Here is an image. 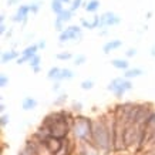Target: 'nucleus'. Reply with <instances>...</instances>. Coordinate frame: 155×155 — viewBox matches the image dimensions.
Here are the masks:
<instances>
[{"label": "nucleus", "instance_id": "nucleus-1", "mask_svg": "<svg viewBox=\"0 0 155 155\" xmlns=\"http://www.w3.org/2000/svg\"><path fill=\"white\" fill-rule=\"evenodd\" d=\"M110 113L100 114L94 118L93 125V135H91V144L90 145L95 148L101 155H111V144H110Z\"/></svg>", "mask_w": 155, "mask_h": 155}, {"label": "nucleus", "instance_id": "nucleus-2", "mask_svg": "<svg viewBox=\"0 0 155 155\" xmlns=\"http://www.w3.org/2000/svg\"><path fill=\"white\" fill-rule=\"evenodd\" d=\"M93 125L94 118L78 114L75 115L74 122L71 125V137L77 140L78 144H91V135H93Z\"/></svg>", "mask_w": 155, "mask_h": 155}, {"label": "nucleus", "instance_id": "nucleus-3", "mask_svg": "<svg viewBox=\"0 0 155 155\" xmlns=\"http://www.w3.org/2000/svg\"><path fill=\"white\" fill-rule=\"evenodd\" d=\"M134 88V84H132V80H128L125 77H115L108 83L107 90L111 91L117 98H122L125 93L131 91Z\"/></svg>", "mask_w": 155, "mask_h": 155}, {"label": "nucleus", "instance_id": "nucleus-4", "mask_svg": "<svg viewBox=\"0 0 155 155\" xmlns=\"http://www.w3.org/2000/svg\"><path fill=\"white\" fill-rule=\"evenodd\" d=\"M81 38H83V27H81V26H77V24L67 26L66 30L58 34V41H60V44L70 43V41L80 43Z\"/></svg>", "mask_w": 155, "mask_h": 155}, {"label": "nucleus", "instance_id": "nucleus-5", "mask_svg": "<svg viewBox=\"0 0 155 155\" xmlns=\"http://www.w3.org/2000/svg\"><path fill=\"white\" fill-rule=\"evenodd\" d=\"M155 111V104L150 101H144V103H138V111H137V121L135 124L138 125H145L151 115Z\"/></svg>", "mask_w": 155, "mask_h": 155}, {"label": "nucleus", "instance_id": "nucleus-6", "mask_svg": "<svg viewBox=\"0 0 155 155\" xmlns=\"http://www.w3.org/2000/svg\"><path fill=\"white\" fill-rule=\"evenodd\" d=\"M121 23V17L114 12H105V13L100 14V30H107L110 27L118 26Z\"/></svg>", "mask_w": 155, "mask_h": 155}, {"label": "nucleus", "instance_id": "nucleus-7", "mask_svg": "<svg viewBox=\"0 0 155 155\" xmlns=\"http://www.w3.org/2000/svg\"><path fill=\"white\" fill-rule=\"evenodd\" d=\"M38 51H40V48H38L37 43H33V44L27 46L26 48H23V50L20 51V57L17 58L16 64H17V66H21V64H26V63H28L31 57H34L36 54H38Z\"/></svg>", "mask_w": 155, "mask_h": 155}, {"label": "nucleus", "instance_id": "nucleus-8", "mask_svg": "<svg viewBox=\"0 0 155 155\" xmlns=\"http://www.w3.org/2000/svg\"><path fill=\"white\" fill-rule=\"evenodd\" d=\"M78 148H80V144L77 142L75 138H73L70 135L68 138H66L63 141V147H61V150L58 151L57 155H77Z\"/></svg>", "mask_w": 155, "mask_h": 155}, {"label": "nucleus", "instance_id": "nucleus-9", "mask_svg": "<svg viewBox=\"0 0 155 155\" xmlns=\"http://www.w3.org/2000/svg\"><path fill=\"white\" fill-rule=\"evenodd\" d=\"M30 13H31V12H30V6L28 5H20L19 7H17V10H16V13L13 14L12 20H13L14 23L24 24L28 20V14Z\"/></svg>", "mask_w": 155, "mask_h": 155}, {"label": "nucleus", "instance_id": "nucleus-10", "mask_svg": "<svg viewBox=\"0 0 155 155\" xmlns=\"http://www.w3.org/2000/svg\"><path fill=\"white\" fill-rule=\"evenodd\" d=\"M63 141L64 140H58V138H54V137H50L48 140L44 141V148L47 151L48 155H57L58 151L61 150L63 147Z\"/></svg>", "mask_w": 155, "mask_h": 155}, {"label": "nucleus", "instance_id": "nucleus-11", "mask_svg": "<svg viewBox=\"0 0 155 155\" xmlns=\"http://www.w3.org/2000/svg\"><path fill=\"white\" fill-rule=\"evenodd\" d=\"M121 47H122V40H120V38L108 40V41L103 46V53H104V54H110V53L120 50Z\"/></svg>", "mask_w": 155, "mask_h": 155}, {"label": "nucleus", "instance_id": "nucleus-12", "mask_svg": "<svg viewBox=\"0 0 155 155\" xmlns=\"http://www.w3.org/2000/svg\"><path fill=\"white\" fill-rule=\"evenodd\" d=\"M20 57V51H17L16 48L12 50H6L2 53V64H7L12 61H17V58Z\"/></svg>", "mask_w": 155, "mask_h": 155}, {"label": "nucleus", "instance_id": "nucleus-13", "mask_svg": "<svg viewBox=\"0 0 155 155\" xmlns=\"http://www.w3.org/2000/svg\"><path fill=\"white\" fill-rule=\"evenodd\" d=\"M144 74H145V71L140 68V67H130L127 71H124L122 77H125L128 80H134V78H138V77H141Z\"/></svg>", "mask_w": 155, "mask_h": 155}, {"label": "nucleus", "instance_id": "nucleus-14", "mask_svg": "<svg viewBox=\"0 0 155 155\" xmlns=\"http://www.w3.org/2000/svg\"><path fill=\"white\" fill-rule=\"evenodd\" d=\"M61 68L63 67H51L50 70L47 71V78L53 83H61Z\"/></svg>", "mask_w": 155, "mask_h": 155}, {"label": "nucleus", "instance_id": "nucleus-15", "mask_svg": "<svg viewBox=\"0 0 155 155\" xmlns=\"http://www.w3.org/2000/svg\"><path fill=\"white\" fill-rule=\"evenodd\" d=\"M37 100L34 97H24L21 101V108H23V111H33L37 108Z\"/></svg>", "mask_w": 155, "mask_h": 155}, {"label": "nucleus", "instance_id": "nucleus-16", "mask_svg": "<svg viewBox=\"0 0 155 155\" xmlns=\"http://www.w3.org/2000/svg\"><path fill=\"white\" fill-rule=\"evenodd\" d=\"M111 66L114 68H117V70H121L122 73L124 71H127L130 68V61L127 58H113L111 60Z\"/></svg>", "mask_w": 155, "mask_h": 155}, {"label": "nucleus", "instance_id": "nucleus-17", "mask_svg": "<svg viewBox=\"0 0 155 155\" xmlns=\"http://www.w3.org/2000/svg\"><path fill=\"white\" fill-rule=\"evenodd\" d=\"M27 64L30 66V68L33 70L34 74H38V73L41 71V56H40V54H36L34 57L30 58V61H28Z\"/></svg>", "mask_w": 155, "mask_h": 155}, {"label": "nucleus", "instance_id": "nucleus-18", "mask_svg": "<svg viewBox=\"0 0 155 155\" xmlns=\"http://www.w3.org/2000/svg\"><path fill=\"white\" fill-rule=\"evenodd\" d=\"M100 6V0H88V2H85L84 6H83V9L87 12V13H95V12H98Z\"/></svg>", "mask_w": 155, "mask_h": 155}, {"label": "nucleus", "instance_id": "nucleus-19", "mask_svg": "<svg viewBox=\"0 0 155 155\" xmlns=\"http://www.w3.org/2000/svg\"><path fill=\"white\" fill-rule=\"evenodd\" d=\"M73 13H74V12H71L70 9H64L60 14H57L56 19H57V20H60V21H63L64 24H67L71 19H73Z\"/></svg>", "mask_w": 155, "mask_h": 155}, {"label": "nucleus", "instance_id": "nucleus-20", "mask_svg": "<svg viewBox=\"0 0 155 155\" xmlns=\"http://www.w3.org/2000/svg\"><path fill=\"white\" fill-rule=\"evenodd\" d=\"M50 7H51V12L56 14V16H57V14H60L63 10L66 9V7H64V3H63L61 0H51V5H50Z\"/></svg>", "mask_w": 155, "mask_h": 155}, {"label": "nucleus", "instance_id": "nucleus-21", "mask_svg": "<svg viewBox=\"0 0 155 155\" xmlns=\"http://www.w3.org/2000/svg\"><path fill=\"white\" fill-rule=\"evenodd\" d=\"M67 100H68V95H67L66 93H61V94L57 95L56 100L53 101V105H54V107H60V108H63L64 105H66Z\"/></svg>", "mask_w": 155, "mask_h": 155}, {"label": "nucleus", "instance_id": "nucleus-22", "mask_svg": "<svg viewBox=\"0 0 155 155\" xmlns=\"http://www.w3.org/2000/svg\"><path fill=\"white\" fill-rule=\"evenodd\" d=\"M74 71L71 68H67V67H63L61 68V81H68L74 78Z\"/></svg>", "mask_w": 155, "mask_h": 155}, {"label": "nucleus", "instance_id": "nucleus-23", "mask_svg": "<svg viewBox=\"0 0 155 155\" xmlns=\"http://www.w3.org/2000/svg\"><path fill=\"white\" fill-rule=\"evenodd\" d=\"M56 58L58 61H68V60H73L74 56L71 51H58L56 54Z\"/></svg>", "mask_w": 155, "mask_h": 155}, {"label": "nucleus", "instance_id": "nucleus-24", "mask_svg": "<svg viewBox=\"0 0 155 155\" xmlns=\"http://www.w3.org/2000/svg\"><path fill=\"white\" fill-rule=\"evenodd\" d=\"M83 108H84V105H83L81 101H73L70 110L75 114V115H78V114H83Z\"/></svg>", "mask_w": 155, "mask_h": 155}, {"label": "nucleus", "instance_id": "nucleus-25", "mask_svg": "<svg viewBox=\"0 0 155 155\" xmlns=\"http://www.w3.org/2000/svg\"><path fill=\"white\" fill-rule=\"evenodd\" d=\"M145 128H147V132H148V138H150V134L155 131V111L151 115L150 120H148V122L145 124Z\"/></svg>", "mask_w": 155, "mask_h": 155}, {"label": "nucleus", "instance_id": "nucleus-26", "mask_svg": "<svg viewBox=\"0 0 155 155\" xmlns=\"http://www.w3.org/2000/svg\"><path fill=\"white\" fill-rule=\"evenodd\" d=\"M84 63H87V57H85L84 54H77V56H74V58H73V64H74L75 67L83 66Z\"/></svg>", "mask_w": 155, "mask_h": 155}, {"label": "nucleus", "instance_id": "nucleus-27", "mask_svg": "<svg viewBox=\"0 0 155 155\" xmlns=\"http://www.w3.org/2000/svg\"><path fill=\"white\" fill-rule=\"evenodd\" d=\"M80 87H81V90H84V91L93 90L94 88V81L93 80H83L80 83Z\"/></svg>", "mask_w": 155, "mask_h": 155}, {"label": "nucleus", "instance_id": "nucleus-28", "mask_svg": "<svg viewBox=\"0 0 155 155\" xmlns=\"http://www.w3.org/2000/svg\"><path fill=\"white\" fill-rule=\"evenodd\" d=\"M9 122H10V115L7 113L0 115V127L2 128H6L7 125H9Z\"/></svg>", "mask_w": 155, "mask_h": 155}, {"label": "nucleus", "instance_id": "nucleus-29", "mask_svg": "<svg viewBox=\"0 0 155 155\" xmlns=\"http://www.w3.org/2000/svg\"><path fill=\"white\" fill-rule=\"evenodd\" d=\"M84 6V0H73L71 2V6H70V10L71 12H77V10Z\"/></svg>", "mask_w": 155, "mask_h": 155}, {"label": "nucleus", "instance_id": "nucleus-30", "mask_svg": "<svg viewBox=\"0 0 155 155\" xmlns=\"http://www.w3.org/2000/svg\"><path fill=\"white\" fill-rule=\"evenodd\" d=\"M9 83H10V78L7 77V74H6V73H2V74H0V87H2V88H6V87L9 85Z\"/></svg>", "mask_w": 155, "mask_h": 155}, {"label": "nucleus", "instance_id": "nucleus-31", "mask_svg": "<svg viewBox=\"0 0 155 155\" xmlns=\"http://www.w3.org/2000/svg\"><path fill=\"white\" fill-rule=\"evenodd\" d=\"M28 6H30V12H31V14H36V13H38V10H40V7H41V3H40V2H31Z\"/></svg>", "mask_w": 155, "mask_h": 155}, {"label": "nucleus", "instance_id": "nucleus-32", "mask_svg": "<svg viewBox=\"0 0 155 155\" xmlns=\"http://www.w3.org/2000/svg\"><path fill=\"white\" fill-rule=\"evenodd\" d=\"M137 53H138V50L134 48V47H131V48H128L127 51H125V57H127V58H132V57L137 56Z\"/></svg>", "mask_w": 155, "mask_h": 155}, {"label": "nucleus", "instance_id": "nucleus-33", "mask_svg": "<svg viewBox=\"0 0 155 155\" xmlns=\"http://www.w3.org/2000/svg\"><path fill=\"white\" fill-rule=\"evenodd\" d=\"M81 27L91 30V23H90V20H87V19H81Z\"/></svg>", "mask_w": 155, "mask_h": 155}, {"label": "nucleus", "instance_id": "nucleus-34", "mask_svg": "<svg viewBox=\"0 0 155 155\" xmlns=\"http://www.w3.org/2000/svg\"><path fill=\"white\" fill-rule=\"evenodd\" d=\"M60 90H61V83H53V85H51L53 93H60Z\"/></svg>", "mask_w": 155, "mask_h": 155}, {"label": "nucleus", "instance_id": "nucleus-35", "mask_svg": "<svg viewBox=\"0 0 155 155\" xmlns=\"http://www.w3.org/2000/svg\"><path fill=\"white\" fill-rule=\"evenodd\" d=\"M7 28H9V27H7V24H6V23H0V34H3V36H5V34L9 31Z\"/></svg>", "mask_w": 155, "mask_h": 155}, {"label": "nucleus", "instance_id": "nucleus-36", "mask_svg": "<svg viewBox=\"0 0 155 155\" xmlns=\"http://www.w3.org/2000/svg\"><path fill=\"white\" fill-rule=\"evenodd\" d=\"M37 46H38V48H40V50H44V48H46V46H47V43H46V40H38Z\"/></svg>", "mask_w": 155, "mask_h": 155}, {"label": "nucleus", "instance_id": "nucleus-37", "mask_svg": "<svg viewBox=\"0 0 155 155\" xmlns=\"http://www.w3.org/2000/svg\"><path fill=\"white\" fill-rule=\"evenodd\" d=\"M21 0H7V6H16V5H20Z\"/></svg>", "mask_w": 155, "mask_h": 155}, {"label": "nucleus", "instance_id": "nucleus-38", "mask_svg": "<svg viewBox=\"0 0 155 155\" xmlns=\"http://www.w3.org/2000/svg\"><path fill=\"white\" fill-rule=\"evenodd\" d=\"M6 110H7L6 104H5V103H2V104H0V111H2V114H5V113H6Z\"/></svg>", "mask_w": 155, "mask_h": 155}, {"label": "nucleus", "instance_id": "nucleus-39", "mask_svg": "<svg viewBox=\"0 0 155 155\" xmlns=\"http://www.w3.org/2000/svg\"><path fill=\"white\" fill-rule=\"evenodd\" d=\"M150 54H151V56H152V57H155V43H154V44H152V46H151Z\"/></svg>", "mask_w": 155, "mask_h": 155}, {"label": "nucleus", "instance_id": "nucleus-40", "mask_svg": "<svg viewBox=\"0 0 155 155\" xmlns=\"http://www.w3.org/2000/svg\"><path fill=\"white\" fill-rule=\"evenodd\" d=\"M0 23H6V13L0 14Z\"/></svg>", "mask_w": 155, "mask_h": 155}, {"label": "nucleus", "instance_id": "nucleus-41", "mask_svg": "<svg viewBox=\"0 0 155 155\" xmlns=\"http://www.w3.org/2000/svg\"><path fill=\"white\" fill-rule=\"evenodd\" d=\"M61 2H63L64 5H71V2H73V0H61Z\"/></svg>", "mask_w": 155, "mask_h": 155}]
</instances>
